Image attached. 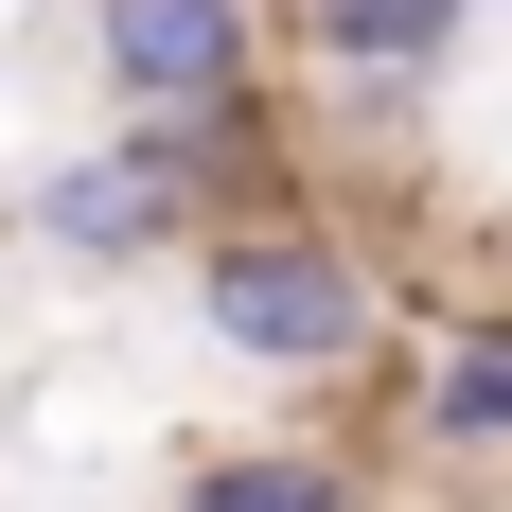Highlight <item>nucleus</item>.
I'll return each mask as SVG.
<instances>
[{"instance_id":"1","label":"nucleus","mask_w":512,"mask_h":512,"mask_svg":"<svg viewBox=\"0 0 512 512\" xmlns=\"http://www.w3.org/2000/svg\"><path fill=\"white\" fill-rule=\"evenodd\" d=\"M283 195V124L248 106H177V124H106V142H71L18 195V230H36L53 265H89V283H124V265H177L212 230V212H265Z\"/></svg>"},{"instance_id":"2","label":"nucleus","mask_w":512,"mask_h":512,"mask_svg":"<svg viewBox=\"0 0 512 512\" xmlns=\"http://www.w3.org/2000/svg\"><path fill=\"white\" fill-rule=\"evenodd\" d=\"M195 318L230 371H283V389H336V371L389 354V318H407V283H389V248H354L318 195H265V212H212L195 248Z\"/></svg>"},{"instance_id":"3","label":"nucleus","mask_w":512,"mask_h":512,"mask_svg":"<svg viewBox=\"0 0 512 512\" xmlns=\"http://www.w3.org/2000/svg\"><path fill=\"white\" fill-rule=\"evenodd\" d=\"M89 71H106L124 124L248 106V89H265V0H89Z\"/></svg>"},{"instance_id":"4","label":"nucleus","mask_w":512,"mask_h":512,"mask_svg":"<svg viewBox=\"0 0 512 512\" xmlns=\"http://www.w3.org/2000/svg\"><path fill=\"white\" fill-rule=\"evenodd\" d=\"M265 36L301 53L336 106H424L442 71H460L477 0H265Z\"/></svg>"},{"instance_id":"5","label":"nucleus","mask_w":512,"mask_h":512,"mask_svg":"<svg viewBox=\"0 0 512 512\" xmlns=\"http://www.w3.org/2000/svg\"><path fill=\"white\" fill-rule=\"evenodd\" d=\"M177 512H371V460H336V442H212L177 477Z\"/></svg>"},{"instance_id":"6","label":"nucleus","mask_w":512,"mask_h":512,"mask_svg":"<svg viewBox=\"0 0 512 512\" xmlns=\"http://www.w3.org/2000/svg\"><path fill=\"white\" fill-rule=\"evenodd\" d=\"M407 424L442 442V460H512V318H460V336L424 354V389H407Z\"/></svg>"}]
</instances>
